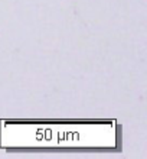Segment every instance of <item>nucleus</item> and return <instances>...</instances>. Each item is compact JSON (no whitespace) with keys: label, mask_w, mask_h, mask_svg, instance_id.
Instances as JSON below:
<instances>
[]
</instances>
